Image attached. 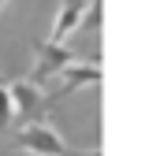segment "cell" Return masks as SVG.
I'll use <instances>...</instances> for the list:
<instances>
[{
  "instance_id": "6da1fadb",
  "label": "cell",
  "mask_w": 160,
  "mask_h": 156,
  "mask_svg": "<svg viewBox=\"0 0 160 156\" xmlns=\"http://www.w3.org/2000/svg\"><path fill=\"white\" fill-rule=\"evenodd\" d=\"M8 100H11V123H15L19 130L30 126V123H38V112L45 108L41 89L30 85L26 78H22V82H8Z\"/></svg>"
},
{
  "instance_id": "7a4b0ae2",
  "label": "cell",
  "mask_w": 160,
  "mask_h": 156,
  "mask_svg": "<svg viewBox=\"0 0 160 156\" xmlns=\"http://www.w3.org/2000/svg\"><path fill=\"white\" fill-rule=\"evenodd\" d=\"M34 56H38V67L26 78L30 85H41V82H48L52 75H60L63 67L75 63V52L67 45H48V41H34Z\"/></svg>"
},
{
  "instance_id": "3957f363",
  "label": "cell",
  "mask_w": 160,
  "mask_h": 156,
  "mask_svg": "<svg viewBox=\"0 0 160 156\" xmlns=\"http://www.w3.org/2000/svg\"><path fill=\"white\" fill-rule=\"evenodd\" d=\"M19 145L22 149H30V153H38V156H60L67 145L60 141V134L52 130V126H41V123H30V126H22L19 134Z\"/></svg>"
},
{
  "instance_id": "277c9868",
  "label": "cell",
  "mask_w": 160,
  "mask_h": 156,
  "mask_svg": "<svg viewBox=\"0 0 160 156\" xmlns=\"http://www.w3.org/2000/svg\"><path fill=\"white\" fill-rule=\"evenodd\" d=\"M60 78H63V85H60V89L48 97V104L63 100L67 93H75V89H82V85L101 82V67H97V63H71V67H63V71H60Z\"/></svg>"
},
{
  "instance_id": "5b68a950",
  "label": "cell",
  "mask_w": 160,
  "mask_h": 156,
  "mask_svg": "<svg viewBox=\"0 0 160 156\" xmlns=\"http://www.w3.org/2000/svg\"><path fill=\"white\" fill-rule=\"evenodd\" d=\"M86 4H89V0H63V4H60L56 22H52V37H48V45H63V41L78 30L82 15H86Z\"/></svg>"
},
{
  "instance_id": "8992f818",
  "label": "cell",
  "mask_w": 160,
  "mask_h": 156,
  "mask_svg": "<svg viewBox=\"0 0 160 156\" xmlns=\"http://www.w3.org/2000/svg\"><path fill=\"white\" fill-rule=\"evenodd\" d=\"M101 26V0H89L86 4V15H82V22H78V30H97Z\"/></svg>"
},
{
  "instance_id": "52a82bcc",
  "label": "cell",
  "mask_w": 160,
  "mask_h": 156,
  "mask_svg": "<svg viewBox=\"0 0 160 156\" xmlns=\"http://www.w3.org/2000/svg\"><path fill=\"white\" fill-rule=\"evenodd\" d=\"M11 126V100H8V85H0V134Z\"/></svg>"
},
{
  "instance_id": "ba28073f",
  "label": "cell",
  "mask_w": 160,
  "mask_h": 156,
  "mask_svg": "<svg viewBox=\"0 0 160 156\" xmlns=\"http://www.w3.org/2000/svg\"><path fill=\"white\" fill-rule=\"evenodd\" d=\"M60 156H101V149H63Z\"/></svg>"
},
{
  "instance_id": "9c48e42d",
  "label": "cell",
  "mask_w": 160,
  "mask_h": 156,
  "mask_svg": "<svg viewBox=\"0 0 160 156\" xmlns=\"http://www.w3.org/2000/svg\"><path fill=\"white\" fill-rule=\"evenodd\" d=\"M4 4H8V0H0V11H4Z\"/></svg>"
}]
</instances>
